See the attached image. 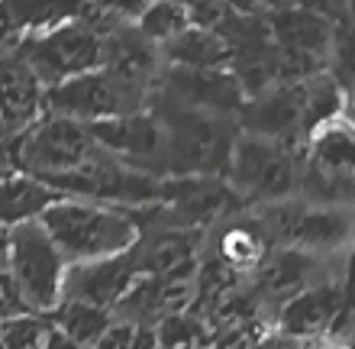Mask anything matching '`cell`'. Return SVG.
Returning a JSON list of instances; mask_svg holds the SVG:
<instances>
[{"label": "cell", "instance_id": "obj_1", "mask_svg": "<svg viewBox=\"0 0 355 349\" xmlns=\"http://www.w3.org/2000/svg\"><path fill=\"white\" fill-rule=\"evenodd\" d=\"M49 239L58 246V253L68 265L97 262L110 255L130 253L139 243V220L126 207L94 204L81 198H58L39 217Z\"/></svg>", "mask_w": 355, "mask_h": 349}, {"label": "cell", "instance_id": "obj_2", "mask_svg": "<svg viewBox=\"0 0 355 349\" xmlns=\"http://www.w3.org/2000/svg\"><path fill=\"white\" fill-rule=\"evenodd\" d=\"M300 159L304 149L297 146H284L262 136H236L226 162V185L239 201H259V204L284 201L300 185Z\"/></svg>", "mask_w": 355, "mask_h": 349}, {"label": "cell", "instance_id": "obj_3", "mask_svg": "<svg viewBox=\"0 0 355 349\" xmlns=\"http://www.w3.org/2000/svg\"><path fill=\"white\" fill-rule=\"evenodd\" d=\"M7 265L10 278L17 282L23 301L33 314L49 317L62 304L68 262L62 259L58 246L49 239L39 220L19 223L7 233Z\"/></svg>", "mask_w": 355, "mask_h": 349}, {"label": "cell", "instance_id": "obj_4", "mask_svg": "<svg viewBox=\"0 0 355 349\" xmlns=\"http://www.w3.org/2000/svg\"><path fill=\"white\" fill-rule=\"evenodd\" d=\"M17 152L19 171L36 175L39 181H49L65 175V171L81 169L87 159L101 152V146L94 142L87 123L42 114L33 126L17 133Z\"/></svg>", "mask_w": 355, "mask_h": 349}, {"label": "cell", "instance_id": "obj_5", "mask_svg": "<svg viewBox=\"0 0 355 349\" xmlns=\"http://www.w3.org/2000/svg\"><path fill=\"white\" fill-rule=\"evenodd\" d=\"M101 46L103 36L94 26H87L81 17L68 19L55 29H46V33H36V36L17 39V49L36 71L42 87L62 85L68 78L101 68Z\"/></svg>", "mask_w": 355, "mask_h": 349}, {"label": "cell", "instance_id": "obj_6", "mask_svg": "<svg viewBox=\"0 0 355 349\" xmlns=\"http://www.w3.org/2000/svg\"><path fill=\"white\" fill-rule=\"evenodd\" d=\"M152 94L132 91L110 78L103 68H94L85 75H75L62 85L46 87V114L68 117L78 123H101L110 117H126L149 107Z\"/></svg>", "mask_w": 355, "mask_h": 349}, {"label": "cell", "instance_id": "obj_7", "mask_svg": "<svg viewBox=\"0 0 355 349\" xmlns=\"http://www.w3.org/2000/svg\"><path fill=\"white\" fill-rule=\"evenodd\" d=\"M87 130H91L94 142L113 159L149 171L155 178H159V169H165V133H162L159 117L149 107L126 117L87 123Z\"/></svg>", "mask_w": 355, "mask_h": 349}, {"label": "cell", "instance_id": "obj_8", "mask_svg": "<svg viewBox=\"0 0 355 349\" xmlns=\"http://www.w3.org/2000/svg\"><path fill=\"white\" fill-rule=\"evenodd\" d=\"M155 91L204 114L230 117L243 107V87L230 68H162Z\"/></svg>", "mask_w": 355, "mask_h": 349}, {"label": "cell", "instance_id": "obj_9", "mask_svg": "<svg viewBox=\"0 0 355 349\" xmlns=\"http://www.w3.org/2000/svg\"><path fill=\"white\" fill-rule=\"evenodd\" d=\"M101 68L120 85L152 94L162 78V56L132 23H120L103 36Z\"/></svg>", "mask_w": 355, "mask_h": 349}, {"label": "cell", "instance_id": "obj_10", "mask_svg": "<svg viewBox=\"0 0 355 349\" xmlns=\"http://www.w3.org/2000/svg\"><path fill=\"white\" fill-rule=\"evenodd\" d=\"M42 114H46V87L13 42L0 52V130L3 136H17Z\"/></svg>", "mask_w": 355, "mask_h": 349}, {"label": "cell", "instance_id": "obj_11", "mask_svg": "<svg viewBox=\"0 0 355 349\" xmlns=\"http://www.w3.org/2000/svg\"><path fill=\"white\" fill-rule=\"evenodd\" d=\"M136 278H139V265H136L132 249L110 255V259H97V262L68 265L62 301H81L103 307V311H113Z\"/></svg>", "mask_w": 355, "mask_h": 349}, {"label": "cell", "instance_id": "obj_12", "mask_svg": "<svg viewBox=\"0 0 355 349\" xmlns=\"http://www.w3.org/2000/svg\"><path fill=\"white\" fill-rule=\"evenodd\" d=\"M346 307V288L343 278L336 282H317L297 291L294 298L281 301L278 311V330L288 340H320L327 337L339 311Z\"/></svg>", "mask_w": 355, "mask_h": 349}, {"label": "cell", "instance_id": "obj_13", "mask_svg": "<svg viewBox=\"0 0 355 349\" xmlns=\"http://www.w3.org/2000/svg\"><path fill=\"white\" fill-rule=\"evenodd\" d=\"M268 29L278 49L300 52V56H310L317 62L333 58L336 29H333V19L317 13V10L281 7L275 13H268Z\"/></svg>", "mask_w": 355, "mask_h": 349}, {"label": "cell", "instance_id": "obj_14", "mask_svg": "<svg viewBox=\"0 0 355 349\" xmlns=\"http://www.w3.org/2000/svg\"><path fill=\"white\" fill-rule=\"evenodd\" d=\"M268 253H271V243L255 217H249V220L226 217L223 220V230L216 233L214 259H220L230 272H236V275L255 272L265 262Z\"/></svg>", "mask_w": 355, "mask_h": 349}, {"label": "cell", "instance_id": "obj_15", "mask_svg": "<svg viewBox=\"0 0 355 349\" xmlns=\"http://www.w3.org/2000/svg\"><path fill=\"white\" fill-rule=\"evenodd\" d=\"M313 269H317V259L307 249H294V246H284V249H275V253L265 255V262L255 269L259 272V294L265 298H281L288 301L297 291L313 284Z\"/></svg>", "mask_w": 355, "mask_h": 349}, {"label": "cell", "instance_id": "obj_16", "mask_svg": "<svg viewBox=\"0 0 355 349\" xmlns=\"http://www.w3.org/2000/svg\"><path fill=\"white\" fill-rule=\"evenodd\" d=\"M62 194L49 188L46 181H39L36 175L26 171H13L7 178H0V227L13 230L19 223L39 220L46 214V207L52 201H58Z\"/></svg>", "mask_w": 355, "mask_h": 349}, {"label": "cell", "instance_id": "obj_17", "mask_svg": "<svg viewBox=\"0 0 355 349\" xmlns=\"http://www.w3.org/2000/svg\"><path fill=\"white\" fill-rule=\"evenodd\" d=\"M162 68H230V46L210 29L187 26L178 39L159 49Z\"/></svg>", "mask_w": 355, "mask_h": 349}, {"label": "cell", "instance_id": "obj_18", "mask_svg": "<svg viewBox=\"0 0 355 349\" xmlns=\"http://www.w3.org/2000/svg\"><path fill=\"white\" fill-rule=\"evenodd\" d=\"M85 3L87 0H3L17 39L36 36V33L62 26L68 19H78L85 13Z\"/></svg>", "mask_w": 355, "mask_h": 349}, {"label": "cell", "instance_id": "obj_19", "mask_svg": "<svg viewBox=\"0 0 355 349\" xmlns=\"http://www.w3.org/2000/svg\"><path fill=\"white\" fill-rule=\"evenodd\" d=\"M46 321L52 323V327H58L68 340H75L81 349H91L94 340H97V337L107 330V323L113 321V314L103 311V307H94V304L62 301Z\"/></svg>", "mask_w": 355, "mask_h": 349}, {"label": "cell", "instance_id": "obj_20", "mask_svg": "<svg viewBox=\"0 0 355 349\" xmlns=\"http://www.w3.org/2000/svg\"><path fill=\"white\" fill-rule=\"evenodd\" d=\"M132 26L139 29L155 49H162L168 46L171 39L181 36L191 26V19H187L184 0H152V3H146L139 17L132 19Z\"/></svg>", "mask_w": 355, "mask_h": 349}, {"label": "cell", "instance_id": "obj_21", "mask_svg": "<svg viewBox=\"0 0 355 349\" xmlns=\"http://www.w3.org/2000/svg\"><path fill=\"white\" fill-rule=\"evenodd\" d=\"M152 327H155V346L159 349H200V340H204V327L191 321L187 311L162 317Z\"/></svg>", "mask_w": 355, "mask_h": 349}, {"label": "cell", "instance_id": "obj_22", "mask_svg": "<svg viewBox=\"0 0 355 349\" xmlns=\"http://www.w3.org/2000/svg\"><path fill=\"white\" fill-rule=\"evenodd\" d=\"M46 327H49V321L39 317V314H26V317H17V321H10V323H0L3 349H42Z\"/></svg>", "mask_w": 355, "mask_h": 349}, {"label": "cell", "instance_id": "obj_23", "mask_svg": "<svg viewBox=\"0 0 355 349\" xmlns=\"http://www.w3.org/2000/svg\"><path fill=\"white\" fill-rule=\"evenodd\" d=\"M26 314H33V311L23 301L17 282L10 278L7 265H0V323H10V321H17V317H26Z\"/></svg>", "mask_w": 355, "mask_h": 349}, {"label": "cell", "instance_id": "obj_24", "mask_svg": "<svg viewBox=\"0 0 355 349\" xmlns=\"http://www.w3.org/2000/svg\"><path fill=\"white\" fill-rule=\"evenodd\" d=\"M132 346H136V323H126L113 317L107 323V330L94 340L91 349H132Z\"/></svg>", "mask_w": 355, "mask_h": 349}, {"label": "cell", "instance_id": "obj_25", "mask_svg": "<svg viewBox=\"0 0 355 349\" xmlns=\"http://www.w3.org/2000/svg\"><path fill=\"white\" fill-rule=\"evenodd\" d=\"M13 171H19L17 136H0V178H7Z\"/></svg>", "mask_w": 355, "mask_h": 349}, {"label": "cell", "instance_id": "obj_26", "mask_svg": "<svg viewBox=\"0 0 355 349\" xmlns=\"http://www.w3.org/2000/svg\"><path fill=\"white\" fill-rule=\"evenodd\" d=\"M42 349H81V346H78L75 340H68L58 327H52V323H49V327H46V340H42Z\"/></svg>", "mask_w": 355, "mask_h": 349}, {"label": "cell", "instance_id": "obj_27", "mask_svg": "<svg viewBox=\"0 0 355 349\" xmlns=\"http://www.w3.org/2000/svg\"><path fill=\"white\" fill-rule=\"evenodd\" d=\"M13 42H17V33H13L10 13H7V7H3V0H0V52H3V49H10Z\"/></svg>", "mask_w": 355, "mask_h": 349}, {"label": "cell", "instance_id": "obj_28", "mask_svg": "<svg viewBox=\"0 0 355 349\" xmlns=\"http://www.w3.org/2000/svg\"><path fill=\"white\" fill-rule=\"evenodd\" d=\"M7 233L10 230L0 227V265H3V259H7Z\"/></svg>", "mask_w": 355, "mask_h": 349}, {"label": "cell", "instance_id": "obj_29", "mask_svg": "<svg viewBox=\"0 0 355 349\" xmlns=\"http://www.w3.org/2000/svg\"><path fill=\"white\" fill-rule=\"evenodd\" d=\"M317 349H349V346H346V343H333V340H327L323 346H317Z\"/></svg>", "mask_w": 355, "mask_h": 349}, {"label": "cell", "instance_id": "obj_30", "mask_svg": "<svg viewBox=\"0 0 355 349\" xmlns=\"http://www.w3.org/2000/svg\"><path fill=\"white\" fill-rule=\"evenodd\" d=\"M0 349H3V340H0Z\"/></svg>", "mask_w": 355, "mask_h": 349}, {"label": "cell", "instance_id": "obj_31", "mask_svg": "<svg viewBox=\"0 0 355 349\" xmlns=\"http://www.w3.org/2000/svg\"><path fill=\"white\" fill-rule=\"evenodd\" d=\"M0 136H3V130H0Z\"/></svg>", "mask_w": 355, "mask_h": 349}]
</instances>
